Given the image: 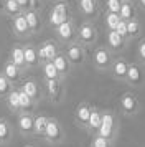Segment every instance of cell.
Returning <instances> with one entry per match:
<instances>
[{
  "mask_svg": "<svg viewBox=\"0 0 145 147\" xmlns=\"http://www.w3.org/2000/svg\"><path fill=\"white\" fill-rule=\"evenodd\" d=\"M43 139L48 144H51V146H58V144L63 142V139H64V129H63L61 122L56 117H50L48 119V126H46V132H45Z\"/></svg>",
  "mask_w": 145,
  "mask_h": 147,
  "instance_id": "cell-4",
  "label": "cell"
},
{
  "mask_svg": "<svg viewBox=\"0 0 145 147\" xmlns=\"http://www.w3.org/2000/svg\"><path fill=\"white\" fill-rule=\"evenodd\" d=\"M36 51H38V60H40V66H41L43 63L53 61L56 58V55L59 53V47L58 43H54L51 40H46L36 47Z\"/></svg>",
  "mask_w": 145,
  "mask_h": 147,
  "instance_id": "cell-9",
  "label": "cell"
},
{
  "mask_svg": "<svg viewBox=\"0 0 145 147\" xmlns=\"http://www.w3.org/2000/svg\"><path fill=\"white\" fill-rule=\"evenodd\" d=\"M120 15L119 13H112V12H105L104 15V23H105V28H107V32H115V28L117 25L120 23Z\"/></svg>",
  "mask_w": 145,
  "mask_h": 147,
  "instance_id": "cell-32",
  "label": "cell"
},
{
  "mask_svg": "<svg viewBox=\"0 0 145 147\" xmlns=\"http://www.w3.org/2000/svg\"><path fill=\"white\" fill-rule=\"evenodd\" d=\"M145 81V69L144 65L140 63H129V71H127V78L125 83L132 88H140Z\"/></svg>",
  "mask_w": 145,
  "mask_h": 147,
  "instance_id": "cell-10",
  "label": "cell"
},
{
  "mask_svg": "<svg viewBox=\"0 0 145 147\" xmlns=\"http://www.w3.org/2000/svg\"><path fill=\"white\" fill-rule=\"evenodd\" d=\"M48 116L45 114H36L35 116V124H33V136L35 137H45V132H46V126H48Z\"/></svg>",
  "mask_w": 145,
  "mask_h": 147,
  "instance_id": "cell-26",
  "label": "cell"
},
{
  "mask_svg": "<svg viewBox=\"0 0 145 147\" xmlns=\"http://www.w3.org/2000/svg\"><path fill=\"white\" fill-rule=\"evenodd\" d=\"M3 3H5V0H0V12H3Z\"/></svg>",
  "mask_w": 145,
  "mask_h": 147,
  "instance_id": "cell-42",
  "label": "cell"
},
{
  "mask_svg": "<svg viewBox=\"0 0 145 147\" xmlns=\"http://www.w3.org/2000/svg\"><path fill=\"white\" fill-rule=\"evenodd\" d=\"M3 101H5V104H7V107H8L10 113L20 114V98H18V89H17V88H15Z\"/></svg>",
  "mask_w": 145,
  "mask_h": 147,
  "instance_id": "cell-30",
  "label": "cell"
},
{
  "mask_svg": "<svg viewBox=\"0 0 145 147\" xmlns=\"http://www.w3.org/2000/svg\"><path fill=\"white\" fill-rule=\"evenodd\" d=\"M112 144H114V140L105 139V137L99 136V134H94L92 140H91V146H94V147H112Z\"/></svg>",
  "mask_w": 145,
  "mask_h": 147,
  "instance_id": "cell-35",
  "label": "cell"
},
{
  "mask_svg": "<svg viewBox=\"0 0 145 147\" xmlns=\"http://www.w3.org/2000/svg\"><path fill=\"white\" fill-rule=\"evenodd\" d=\"M127 71H129V61L125 58H115L114 63H112L109 73L115 81H120V83H125V78H127Z\"/></svg>",
  "mask_w": 145,
  "mask_h": 147,
  "instance_id": "cell-14",
  "label": "cell"
},
{
  "mask_svg": "<svg viewBox=\"0 0 145 147\" xmlns=\"http://www.w3.org/2000/svg\"><path fill=\"white\" fill-rule=\"evenodd\" d=\"M53 65H54V68H56V71H58L59 78L64 81L68 76H69V73L72 71V66L71 63L68 61V58H66V55L63 53V51H59L58 55H56V58L53 60Z\"/></svg>",
  "mask_w": 145,
  "mask_h": 147,
  "instance_id": "cell-17",
  "label": "cell"
},
{
  "mask_svg": "<svg viewBox=\"0 0 145 147\" xmlns=\"http://www.w3.org/2000/svg\"><path fill=\"white\" fill-rule=\"evenodd\" d=\"M13 137V127L10 121L5 117H0V146L8 144Z\"/></svg>",
  "mask_w": 145,
  "mask_h": 147,
  "instance_id": "cell-25",
  "label": "cell"
},
{
  "mask_svg": "<svg viewBox=\"0 0 145 147\" xmlns=\"http://www.w3.org/2000/svg\"><path fill=\"white\" fill-rule=\"evenodd\" d=\"M78 8L84 17L94 18L99 12V2L97 0H78Z\"/></svg>",
  "mask_w": 145,
  "mask_h": 147,
  "instance_id": "cell-21",
  "label": "cell"
},
{
  "mask_svg": "<svg viewBox=\"0 0 145 147\" xmlns=\"http://www.w3.org/2000/svg\"><path fill=\"white\" fill-rule=\"evenodd\" d=\"M119 106H120V111H122L125 116H135V114L140 111V101H138V98L135 94L125 93V94L120 96Z\"/></svg>",
  "mask_w": 145,
  "mask_h": 147,
  "instance_id": "cell-11",
  "label": "cell"
},
{
  "mask_svg": "<svg viewBox=\"0 0 145 147\" xmlns=\"http://www.w3.org/2000/svg\"><path fill=\"white\" fill-rule=\"evenodd\" d=\"M91 109H92L91 104L83 101V102H79L78 106H76V111H74V122H76V126L84 129V131H86V127H87V122H89Z\"/></svg>",
  "mask_w": 145,
  "mask_h": 147,
  "instance_id": "cell-13",
  "label": "cell"
},
{
  "mask_svg": "<svg viewBox=\"0 0 145 147\" xmlns=\"http://www.w3.org/2000/svg\"><path fill=\"white\" fill-rule=\"evenodd\" d=\"M130 2H134V0H130Z\"/></svg>",
  "mask_w": 145,
  "mask_h": 147,
  "instance_id": "cell-45",
  "label": "cell"
},
{
  "mask_svg": "<svg viewBox=\"0 0 145 147\" xmlns=\"http://www.w3.org/2000/svg\"><path fill=\"white\" fill-rule=\"evenodd\" d=\"M23 55H25V68L26 69H33V68L40 66L38 60V51L35 45H23Z\"/></svg>",
  "mask_w": 145,
  "mask_h": 147,
  "instance_id": "cell-20",
  "label": "cell"
},
{
  "mask_svg": "<svg viewBox=\"0 0 145 147\" xmlns=\"http://www.w3.org/2000/svg\"><path fill=\"white\" fill-rule=\"evenodd\" d=\"M17 3H18L20 8L25 12V10H28V3H30V0H17Z\"/></svg>",
  "mask_w": 145,
  "mask_h": 147,
  "instance_id": "cell-40",
  "label": "cell"
},
{
  "mask_svg": "<svg viewBox=\"0 0 145 147\" xmlns=\"http://www.w3.org/2000/svg\"><path fill=\"white\" fill-rule=\"evenodd\" d=\"M41 73H43V80H61L54 65H53V61H48V63L41 65Z\"/></svg>",
  "mask_w": 145,
  "mask_h": 147,
  "instance_id": "cell-31",
  "label": "cell"
},
{
  "mask_svg": "<svg viewBox=\"0 0 145 147\" xmlns=\"http://www.w3.org/2000/svg\"><path fill=\"white\" fill-rule=\"evenodd\" d=\"M96 134H99V136H102L109 140L115 139V136H117V119L111 111L102 113V122H101V127Z\"/></svg>",
  "mask_w": 145,
  "mask_h": 147,
  "instance_id": "cell-6",
  "label": "cell"
},
{
  "mask_svg": "<svg viewBox=\"0 0 145 147\" xmlns=\"http://www.w3.org/2000/svg\"><path fill=\"white\" fill-rule=\"evenodd\" d=\"M8 61H12L13 65H17L18 68L25 69V55H23V45H13L10 48V56H8Z\"/></svg>",
  "mask_w": 145,
  "mask_h": 147,
  "instance_id": "cell-24",
  "label": "cell"
},
{
  "mask_svg": "<svg viewBox=\"0 0 145 147\" xmlns=\"http://www.w3.org/2000/svg\"><path fill=\"white\" fill-rule=\"evenodd\" d=\"M45 84V91L48 99L51 101L53 104H59L63 98H64V86L61 80H43Z\"/></svg>",
  "mask_w": 145,
  "mask_h": 147,
  "instance_id": "cell-7",
  "label": "cell"
},
{
  "mask_svg": "<svg viewBox=\"0 0 145 147\" xmlns=\"http://www.w3.org/2000/svg\"><path fill=\"white\" fill-rule=\"evenodd\" d=\"M12 32L17 35V36H20V38H26V36L32 35L23 13H20V15H17V17L12 18Z\"/></svg>",
  "mask_w": 145,
  "mask_h": 147,
  "instance_id": "cell-19",
  "label": "cell"
},
{
  "mask_svg": "<svg viewBox=\"0 0 145 147\" xmlns=\"http://www.w3.org/2000/svg\"><path fill=\"white\" fill-rule=\"evenodd\" d=\"M119 15H120V18L124 22H129V20H132V18H135V17H137V8L134 5V2H130V0H122Z\"/></svg>",
  "mask_w": 145,
  "mask_h": 147,
  "instance_id": "cell-28",
  "label": "cell"
},
{
  "mask_svg": "<svg viewBox=\"0 0 145 147\" xmlns=\"http://www.w3.org/2000/svg\"><path fill=\"white\" fill-rule=\"evenodd\" d=\"M71 15H69V3L64 2V0H59V2H54L53 8L50 10V17H48V22L53 28H58L61 23H64L66 20H69Z\"/></svg>",
  "mask_w": 145,
  "mask_h": 147,
  "instance_id": "cell-3",
  "label": "cell"
},
{
  "mask_svg": "<svg viewBox=\"0 0 145 147\" xmlns=\"http://www.w3.org/2000/svg\"><path fill=\"white\" fill-rule=\"evenodd\" d=\"M114 60H115L114 53L107 47H97L92 51V56H91L92 66L96 68L97 71H109Z\"/></svg>",
  "mask_w": 145,
  "mask_h": 147,
  "instance_id": "cell-1",
  "label": "cell"
},
{
  "mask_svg": "<svg viewBox=\"0 0 145 147\" xmlns=\"http://www.w3.org/2000/svg\"><path fill=\"white\" fill-rule=\"evenodd\" d=\"M101 122H102V111L97 109L96 106H92L91 109V116H89V122H87V127L86 131L89 134H96L101 127Z\"/></svg>",
  "mask_w": 145,
  "mask_h": 147,
  "instance_id": "cell-23",
  "label": "cell"
},
{
  "mask_svg": "<svg viewBox=\"0 0 145 147\" xmlns=\"http://www.w3.org/2000/svg\"><path fill=\"white\" fill-rule=\"evenodd\" d=\"M2 73L5 74V78L10 80V83L15 86L17 83H21V81H23L25 69H21V68H18L17 65H13L12 61L7 60V63L3 65V68H2Z\"/></svg>",
  "mask_w": 145,
  "mask_h": 147,
  "instance_id": "cell-15",
  "label": "cell"
},
{
  "mask_svg": "<svg viewBox=\"0 0 145 147\" xmlns=\"http://www.w3.org/2000/svg\"><path fill=\"white\" fill-rule=\"evenodd\" d=\"M91 147H94V146H91Z\"/></svg>",
  "mask_w": 145,
  "mask_h": 147,
  "instance_id": "cell-46",
  "label": "cell"
},
{
  "mask_svg": "<svg viewBox=\"0 0 145 147\" xmlns=\"http://www.w3.org/2000/svg\"><path fill=\"white\" fill-rule=\"evenodd\" d=\"M76 32H78V27H76L72 18L61 23L58 28H54V33L58 36V40L61 43H64V45H69L72 41H76Z\"/></svg>",
  "mask_w": 145,
  "mask_h": 147,
  "instance_id": "cell-8",
  "label": "cell"
},
{
  "mask_svg": "<svg viewBox=\"0 0 145 147\" xmlns=\"http://www.w3.org/2000/svg\"><path fill=\"white\" fill-rule=\"evenodd\" d=\"M125 45H127V41L117 32H107L105 33V47L109 48L114 55L119 53V51H122L125 48Z\"/></svg>",
  "mask_w": 145,
  "mask_h": 147,
  "instance_id": "cell-18",
  "label": "cell"
},
{
  "mask_svg": "<svg viewBox=\"0 0 145 147\" xmlns=\"http://www.w3.org/2000/svg\"><path fill=\"white\" fill-rule=\"evenodd\" d=\"M120 5H122V0H105V12L119 13L120 12Z\"/></svg>",
  "mask_w": 145,
  "mask_h": 147,
  "instance_id": "cell-36",
  "label": "cell"
},
{
  "mask_svg": "<svg viewBox=\"0 0 145 147\" xmlns=\"http://www.w3.org/2000/svg\"><path fill=\"white\" fill-rule=\"evenodd\" d=\"M17 124H18V131L21 136L32 137L33 136V124H35V114L20 113L18 119H17Z\"/></svg>",
  "mask_w": 145,
  "mask_h": 147,
  "instance_id": "cell-16",
  "label": "cell"
},
{
  "mask_svg": "<svg viewBox=\"0 0 145 147\" xmlns=\"http://www.w3.org/2000/svg\"><path fill=\"white\" fill-rule=\"evenodd\" d=\"M25 147H33V146H25Z\"/></svg>",
  "mask_w": 145,
  "mask_h": 147,
  "instance_id": "cell-43",
  "label": "cell"
},
{
  "mask_svg": "<svg viewBox=\"0 0 145 147\" xmlns=\"http://www.w3.org/2000/svg\"><path fill=\"white\" fill-rule=\"evenodd\" d=\"M41 5H43V0H30V3H28V10H33V12H40Z\"/></svg>",
  "mask_w": 145,
  "mask_h": 147,
  "instance_id": "cell-39",
  "label": "cell"
},
{
  "mask_svg": "<svg viewBox=\"0 0 145 147\" xmlns=\"http://www.w3.org/2000/svg\"><path fill=\"white\" fill-rule=\"evenodd\" d=\"M115 32H117L122 38H124L125 41H129L127 40V22H124V20H120V23L117 25V28H115Z\"/></svg>",
  "mask_w": 145,
  "mask_h": 147,
  "instance_id": "cell-38",
  "label": "cell"
},
{
  "mask_svg": "<svg viewBox=\"0 0 145 147\" xmlns=\"http://www.w3.org/2000/svg\"><path fill=\"white\" fill-rule=\"evenodd\" d=\"M20 91H23V93L28 96V98H32L36 104H40V101L43 99V91H41V86H40L36 80H33V78H28V80H23L20 83Z\"/></svg>",
  "mask_w": 145,
  "mask_h": 147,
  "instance_id": "cell-12",
  "label": "cell"
},
{
  "mask_svg": "<svg viewBox=\"0 0 145 147\" xmlns=\"http://www.w3.org/2000/svg\"><path fill=\"white\" fill-rule=\"evenodd\" d=\"M76 41L81 43L84 48L92 47L97 41V28L94 27L92 22H83L76 32Z\"/></svg>",
  "mask_w": 145,
  "mask_h": 147,
  "instance_id": "cell-2",
  "label": "cell"
},
{
  "mask_svg": "<svg viewBox=\"0 0 145 147\" xmlns=\"http://www.w3.org/2000/svg\"><path fill=\"white\" fill-rule=\"evenodd\" d=\"M137 2H138V5H140L142 8H145V0H137Z\"/></svg>",
  "mask_w": 145,
  "mask_h": 147,
  "instance_id": "cell-41",
  "label": "cell"
},
{
  "mask_svg": "<svg viewBox=\"0 0 145 147\" xmlns=\"http://www.w3.org/2000/svg\"><path fill=\"white\" fill-rule=\"evenodd\" d=\"M3 13H7L10 18H13L17 15L23 13V10L20 8V5L17 3V0H5V3H3Z\"/></svg>",
  "mask_w": 145,
  "mask_h": 147,
  "instance_id": "cell-33",
  "label": "cell"
},
{
  "mask_svg": "<svg viewBox=\"0 0 145 147\" xmlns=\"http://www.w3.org/2000/svg\"><path fill=\"white\" fill-rule=\"evenodd\" d=\"M137 58H138V63L145 66V38L140 40L137 45Z\"/></svg>",
  "mask_w": 145,
  "mask_h": 147,
  "instance_id": "cell-37",
  "label": "cell"
},
{
  "mask_svg": "<svg viewBox=\"0 0 145 147\" xmlns=\"http://www.w3.org/2000/svg\"><path fill=\"white\" fill-rule=\"evenodd\" d=\"M63 53L66 55V58H68V61L71 63V66H83L86 61V56H87V53H86V48L81 45V43H78V41H72V43H69V45H66L64 51Z\"/></svg>",
  "mask_w": 145,
  "mask_h": 147,
  "instance_id": "cell-5",
  "label": "cell"
},
{
  "mask_svg": "<svg viewBox=\"0 0 145 147\" xmlns=\"http://www.w3.org/2000/svg\"><path fill=\"white\" fill-rule=\"evenodd\" d=\"M26 18V23H28V28H30V33L35 35L38 33L41 27H43V22H41V17H40V12H33V10H25L23 12Z\"/></svg>",
  "mask_w": 145,
  "mask_h": 147,
  "instance_id": "cell-22",
  "label": "cell"
},
{
  "mask_svg": "<svg viewBox=\"0 0 145 147\" xmlns=\"http://www.w3.org/2000/svg\"><path fill=\"white\" fill-rule=\"evenodd\" d=\"M13 89H15V86L10 83V80L5 78V74L0 71V99H5Z\"/></svg>",
  "mask_w": 145,
  "mask_h": 147,
  "instance_id": "cell-34",
  "label": "cell"
},
{
  "mask_svg": "<svg viewBox=\"0 0 145 147\" xmlns=\"http://www.w3.org/2000/svg\"><path fill=\"white\" fill-rule=\"evenodd\" d=\"M142 35V23L138 20L137 17L132 18V20L127 22V40H135Z\"/></svg>",
  "mask_w": 145,
  "mask_h": 147,
  "instance_id": "cell-29",
  "label": "cell"
},
{
  "mask_svg": "<svg viewBox=\"0 0 145 147\" xmlns=\"http://www.w3.org/2000/svg\"><path fill=\"white\" fill-rule=\"evenodd\" d=\"M53 2H59V0H53Z\"/></svg>",
  "mask_w": 145,
  "mask_h": 147,
  "instance_id": "cell-44",
  "label": "cell"
},
{
  "mask_svg": "<svg viewBox=\"0 0 145 147\" xmlns=\"http://www.w3.org/2000/svg\"><path fill=\"white\" fill-rule=\"evenodd\" d=\"M18 98H20V113L35 114V111H36L38 104H36L32 98H28L23 91H20V89H18Z\"/></svg>",
  "mask_w": 145,
  "mask_h": 147,
  "instance_id": "cell-27",
  "label": "cell"
}]
</instances>
